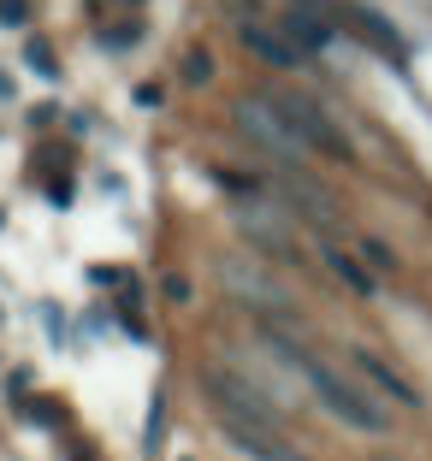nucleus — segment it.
I'll return each instance as SVG.
<instances>
[{"label":"nucleus","instance_id":"obj_16","mask_svg":"<svg viewBox=\"0 0 432 461\" xmlns=\"http://www.w3.org/2000/svg\"><path fill=\"white\" fill-rule=\"evenodd\" d=\"M48 202H60V207L71 202V177H48Z\"/></svg>","mask_w":432,"mask_h":461},{"label":"nucleus","instance_id":"obj_7","mask_svg":"<svg viewBox=\"0 0 432 461\" xmlns=\"http://www.w3.org/2000/svg\"><path fill=\"white\" fill-rule=\"evenodd\" d=\"M320 260L332 267V278H338V285L355 290V296H373V290H379V272L362 267V255H350V249H344L332 230H320Z\"/></svg>","mask_w":432,"mask_h":461},{"label":"nucleus","instance_id":"obj_5","mask_svg":"<svg viewBox=\"0 0 432 461\" xmlns=\"http://www.w3.org/2000/svg\"><path fill=\"white\" fill-rule=\"evenodd\" d=\"M350 366H355V379L373 384L385 402H397V408H420V391L403 379V373H397L391 361H385V355H373V349H350Z\"/></svg>","mask_w":432,"mask_h":461},{"label":"nucleus","instance_id":"obj_1","mask_svg":"<svg viewBox=\"0 0 432 461\" xmlns=\"http://www.w3.org/2000/svg\"><path fill=\"white\" fill-rule=\"evenodd\" d=\"M261 343H267V349L279 355L314 396H320V408L338 426H350V432H362V438H385L391 432V408H385V396H379L373 384L350 379V373H338V366H326L308 343H297L284 326H272V320H261Z\"/></svg>","mask_w":432,"mask_h":461},{"label":"nucleus","instance_id":"obj_12","mask_svg":"<svg viewBox=\"0 0 432 461\" xmlns=\"http://www.w3.org/2000/svg\"><path fill=\"white\" fill-rule=\"evenodd\" d=\"M184 71H189V83H207V77H214V59H207V48H189V54H184Z\"/></svg>","mask_w":432,"mask_h":461},{"label":"nucleus","instance_id":"obj_15","mask_svg":"<svg viewBox=\"0 0 432 461\" xmlns=\"http://www.w3.org/2000/svg\"><path fill=\"white\" fill-rule=\"evenodd\" d=\"M113 48H124V41H131V48H136V41H142V24H113Z\"/></svg>","mask_w":432,"mask_h":461},{"label":"nucleus","instance_id":"obj_17","mask_svg":"<svg viewBox=\"0 0 432 461\" xmlns=\"http://www.w3.org/2000/svg\"><path fill=\"white\" fill-rule=\"evenodd\" d=\"M0 225H6V213H0Z\"/></svg>","mask_w":432,"mask_h":461},{"label":"nucleus","instance_id":"obj_9","mask_svg":"<svg viewBox=\"0 0 432 461\" xmlns=\"http://www.w3.org/2000/svg\"><path fill=\"white\" fill-rule=\"evenodd\" d=\"M284 36L297 41L302 54H320V48H332V36H338V30L326 24L320 6H290V13H284Z\"/></svg>","mask_w":432,"mask_h":461},{"label":"nucleus","instance_id":"obj_2","mask_svg":"<svg viewBox=\"0 0 432 461\" xmlns=\"http://www.w3.org/2000/svg\"><path fill=\"white\" fill-rule=\"evenodd\" d=\"M202 391H207V402H214V414L267 426V432H279V426H284V402H279V396H267L261 384H249L244 373H231V366H207Z\"/></svg>","mask_w":432,"mask_h":461},{"label":"nucleus","instance_id":"obj_11","mask_svg":"<svg viewBox=\"0 0 432 461\" xmlns=\"http://www.w3.org/2000/svg\"><path fill=\"white\" fill-rule=\"evenodd\" d=\"M362 260H373L379 278H391V272H397V255H391L385 243H379V237H362Z\"/></svg>","mask_w":432,"mask_h":461},{"label":"nucleus","instance_id":"obj_6","mask_svg":"<svg viewBox=\"0 0 432 461\" xmlns=\"http://www.w3.org/2000/svg\"><path fill=\"white\" fill-rule=\"evenodd\" d=\"M237 41H244L255 59L279 66V71H297V66H302V48L284 36V24L272 30V24H261V18H237Z\"/></svg>","mask_w":432,"mask_h":461},{"label":"nucleus","instance_id":"obj_10","mask_svg":"<svg viewBox=\"0 0 432 461\" xmlns=\"http://www.w3.org/2000/svg\"><path fill=\"white\" fill-rule=\"evenodd\" d=\"M24 59L41 71V77H60V59H54V48H48L41 36H30V41H24Z\"/></svg>","mask_w":432,"mask_h":461},{"label":"nucleus","instance_id":"obj_8","mask_svg":"<svg viewBox=\"0 0 432 461\" xmlns=\"http://www.w3.org/2000/svg\"><path fill=\"white\" fill-rule=\"evenodd\" d=\"M344 13H350V24L362 30V41H373V48H379L385 59H397V66L409 59V41L397 36V24H391L385 13H373V6H344Z\"/></svg>","mask_w":432,"mask_h":461},{"label":"nucleus","instance_id":"obj_4","mask_svg":"<svg viewBox=\"0 0 432 461\" xmlns=\"http://www.w3.org/2000/svg\"><path fill=\"white\" fill-rule=\"evenodd\" d=\"M237 131L249 136V142H261V149L272 154V160H284V166H302L308 160V142H302L290 124H284V113L272 107L267 95H249V101H237Z\"/></svg>","mask_w":432,"mask_h":461},{"label":"nucleus","instance_id":"obj_3","mask_svg":"<svg viewBox=\"0 0 432 461\" xmlns=\"http://www.w3.org/2000/svg\"><path fill=\"white\" fill-rule=\"evenodd\" d=\"M267 101H272V107L284 113V124H290V131H297L302 142H308V149H314V154H326V160H344V166L355 160V149H350V136H344L338 124L326 119V113L314 107L308 95H290V89H267Z\"/></svg>","mask_w":432,"mask_h":461},{"label":"nucleus","instance_id":"obj_14","mask_svg":"<svg viewBox=\"0 0 432 461\" xmlns=\"http://www.w3.org/2000/svg\"><path fill=\"white\" fill-rule=\"evenodd\" d=\"M0 24L24 30V24H30V0H0Z\"/></svg>","mask_w":432,"mask_h":461},{"label":"nucleus","instance_id":"obj_13","mask_svg":"<svg viewBox=\"0 0 432 461\" xmlns=\"http://www.w3.org/2000/svg\"><path fill=\"white\" fill-rule=\"evenodd\" d=\"M24 420L30 426H60V402H48V396H41V402H24Z\"/></svg>","mask_w":432,"mask_h":461}]
</instances>
